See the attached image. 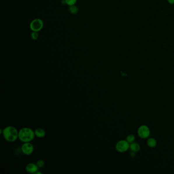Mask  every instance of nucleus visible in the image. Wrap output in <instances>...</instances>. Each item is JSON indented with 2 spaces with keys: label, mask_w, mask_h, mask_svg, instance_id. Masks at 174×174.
<instances>
[{
  "label": "nucleus",
  "mask_w": 174,
  "mask_h": 174,
  "mask_svg": "<svg viewBox=\"0 0 174 174\" xmlns=\"http://www.w3.org/2000/svg\"><path fill=\"white\" fill-rule=\"evenodd\" d=\"M35 136L34 131L30 128L24 127L19 131V139L24 143L31 142Z\"/></svg>",
  "instance_id": "obj_2"
},
{
  "label": "nucleus",
  "mask_w": 174,
  "mask_h": 174,
  "mask_svg": "<svg viewBox=\"0 0 174 174\" xmlns=\"http://www.w3.org/2000/svg\"><path fill=\"white\" fill-rule=\"evenodd\" d=\"M77 1L78 0H64L65 4L68 6L76 4V3L77 2Z\"/></svg>",
  "instance_id": "obj_13"
},
{
  "label": "nucleus",
  "mask_w": 174,
  "mask_h": 174,
  "mask_svg": "<svg viewBox=\"0 0 174 174\" xmlns=\"http://www.w3.org/2000/svg\"><path fill=\"white\" fill-rule=\"evenodd\" d=\"M135 153H136V152H135L131 151L130 153V155L132 157L134 158L135 157V156H136V154H135Z\"/></svg>",
  "instance_id": "obj_16"
},
{
  "label": "nucleus",
  "mask_w": 174,
  "mask_h": 174,
  "mask_svg": "<svg viewBox=\"0 0 174 174\" xmlns=\"http://www.w3.org/2000/svg\"><path fill=\"white\" fill-rule=\"evenodd\" d=\"M43 27V22L41 19H35L31 21L30 24V28L32 31L38 32L41 31Z\"/></svg>",
  "instance_id": "obj_3"
},
{
  "label": "nucleus",
  "mask_w": 174,
  "mask_h": 174,
  "mask_svg": "<svg viewBox=\"0 0 174 174\" xmlns=\"http://www.w3.org/2000/svg\"><path fill=\"white\" fill-rule=\"evenodd\" d=\"M130 148V143L126 140H121L117 143L115 145L117 151L120 153H124L127 151Z\"/></svg>",
  "instance_id": "obj_4"
},
{
  "label": "nucleus",
  "mask_w": 174,
  "mask_h": 174,
  "mask_svg": "<svg viewBox=\"0 0 174 174\" xmlns=\"http://www.w3.org/2000/svg\"><path fill=\"white\" fill-rule=\"evenodd\" d=\"M35 135L38 138H43L45 135V131L44 129L42 128H38L35 130Z\"/></svg>",
  "instance_id": "obj_8"
},
{
  "label": "nucleus",
  "mask_w": 174,
  "mask_h": 174,
  "mask_svg": "<svg viewBox=\"0 0 174 174\" xmlns=\"http://www.w3.org/2000/svg\"><path fill=\"white\" fill-rule=\"evenodd\" d=\"M167 1L170 4H174V0H167Z\"/></svg>",
  "instance_id": "obj_17"
},
{
  "label": "nucleus",
  "mask_w": 174,
  "mask_h": 174,
  "mask_svg": "<svg viewBox=\"0 0 174 174\" xmlns=\"http://www.w3.org/2000/svg\"><path fill=\"white\" fill-rule=\"evenodd\" d=\"M137 133L139 137L143 139H145L149 137L150 135V130L146 125H141L138 128Z\"/></svg>",
  "instance_id": "obj_5"
},
{
  "label": "nucleus",
  "mask_w": 174,
  "mask_h": 174,
  "mask_svg": "<svg viewBox=\"0 0 174 174\" xmlns=\"http://www.w3.org/2000/svg\"><path fill=\"white\" fill-rule=\"evenodd\" d=\"M130 149L131 151H132L135 152H138L140 151V146L138 143H130Z\"/></svg>",
  "instance_id": "obj_9"
},
{
  "label": "nucleus",
  "mask_w": 174,
  "mask_h": 174,
  "mask_svg": "<svg viewBox=\"0 0 174 174\" xmlns=\"http://www.w3.org/2000/svg\"><path fill=\"white\" fill-rule=\"evenodd\" d=\"M36 164H37V166H38V168H43V166H45V161H44L43 160L40 159L37 161V163H36Z\"/></svg>",
  "instance_id": "obj_15"
},
{
  "label": "nucleus",
  "mask_w": 174,
  "mask_h": 174,
  "mask_svg": "<svg viewBox=\"0 0 174 174\" xmlns=\"http://www.w3.org/2000/svg\"><path fill=\"white\" fill-rule=\"evenodd\" d=\"M38 166L36 164L30 163L26 166V170L27 172L30 174H35L38 170Z\"/></svg>",
  "instance_id": "obj_7"
},
{
  "label": "nucleus",
  "mask_w": 174,
  "mask_h": 174,
  "mask_svg": "<svg viewBox=\"0 0 174 174\" xmlns=\"http://www.w3.org/2000/svg\"><path fill=\"white\" fill-rule=\"evenodd\" d=\"M135 136H134V135H132V134H130V135H128L127 136V138H126V140L130 144L134 143L135 141Z\"/></svg>",
  "instance_id": "obj_12"
},
{
  "label": "nucleus",
  "mask_w": 174,
  "mask_h": 174,
  "mask_svg": "<svg viewBox=\"0 0 174 174\" xmlns=\"http://www.w3.org/2000/svg\"><path fill=\"white\" fill-rule=\"evenodd\" d=\"M23 153L26 155H30L33 153L34 151V147L30 143H24L21 147Z\"/></svg>",
  "instance_id": "obj_6"
},
{
  "label": "nucleus",
  "mask_w": 174,
  "mask_h": 174,
  "mask_svg": "<svg viewBox=\"0 0 174 174\" xmlns=\"http://www.w3.org/2000/svg\"><path fill=\"white\" fill-rule=\"evenodd\" d=\"M147 145L150 147L153 148L157 145V141L154 138H149L147 139Z\"/></svg>",
  "instance_id": "obj_11"
},
{
  "label": "nucleus",
  "mask_w": 174,
  "mask_h": 174,
  "mask_svg": "<svg viewBox=\"0 0 174 174\" xmlns=\"http://www.w3.org/2000/svg\"><path fill=\"white\" fill-rule=\"evenodd\" d=\"M31 37L32 39H33L34 41L37 40L39 37V34L37 32L32 31V32L31 34Z\"/></svg>",
  "instance_id": "obj_14"
},
{
  "label": "nucleus",
  "mask_w": 174,
  "mask_h": 174,
  "mask_svg": "<svg viewBox=\"0 0 174 174\" xmlns=\"http://www.w3.org/2000/svg\"><path fill=\"white\" fill-rule=\"evenodd\" d=\"M68 10L72 15H76L77 13H78L79 9L77 6H76V5H74L69 6Z\"/></svg>",
  "instance_id": "obj_10"
},
{
  "label": "nucleus",
  "mask_w": 174,
  "mask_h": 174,
  "mask_svg": "<svg viewBox=\"0 0 174 174\" xmlns=\"http://www.w3.org/2000/svg\"><path fill=\"white\" fill-rule=\"evenodd\" d=\"M7 141L13 143L19 138V131L15 127L11 126H7L3 130L2 134Z\"/></svg>",
  "instance_id": "obj_1"
}]
</instances>
